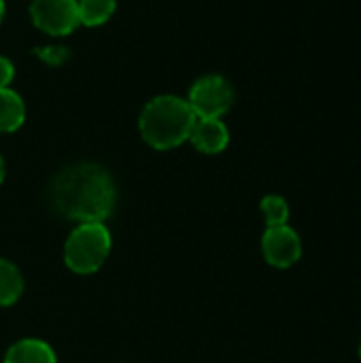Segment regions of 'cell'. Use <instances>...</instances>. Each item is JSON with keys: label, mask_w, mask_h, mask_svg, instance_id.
I'll return each mask as SVG.
<instances>
[{"label": "cell", "mask_w": 361, "mask_h": 363, "mask_svg": "<svg viewBox=\"0 0 361 363\" xmlns=\"http://www.w3.org/2000/svg\"><path fill=\"white\" fill-rule=\"evenodd\" d=\"M187 102L198 119H219L230 111L234 89L221 74H206L191 85Z\"/></svg>", "instance_id": "4"}, {"label": "cell", "mask_w": 361, "mask_h": 363, "mask_svg": "<svg viewBox=\"0 0 361 363\" xmlns=\"http://www.w3.org/2000/svg\"><path fill=\"white\" fill-rule=\"evenodd\" d=\"M189 140L198 151H202L206 155H215L228 147L230 132L221 119H198L189 134Z\"/></svg>", "instance_id": "7"}, {"label": "cell", "mask_w": 361, "mask_h": 363, "mask_svg": "<svg viewBox=\"0 0 361 363\" xmlns=\"http://www.w3.org/2000/svg\"><path fill=\"white\" fill-rule=\"evenodd\" d=\"M262 213H264V219H266V225L268 228H274V225H285L287 219H289V204L285 198L281 196H266L260 204Z\"/></svg>", "instance_id": "12"}, {"label": "cell", "mask_w": 361, "mask_h": 363, "mask_svg": "<svg viewBox=\"0 0 361 363\" xmlns=\"http://www.w3.org/2000/svg\"><path fill=\"white\" fill-rule=\"evenodd\" d=\"M4 160H2V155H0V185H2V181H4Z\"/></svg>", "instance_id": "15"}, {"label": "cell", "mask_w": 361, "mask_h": 363, "mask_svg": "<svg viewBox=\"0 0 361 363\" xmlns=\"http://www.w3.org/2000/svg\"><path fill=\"white\" fill-rule=\"evenodd\" d=\"M113 247V236L104 223H79L66 238L64 264L74 274L98 272Z\"/></svg>", "instance_id": "3"}, {"label": "cell", "mask_w": 361, "mask_h": 363, "mask_svg": "<svg viewBox=\"0 0 361 363\" xmlns=\"http://www.w3.org/2000/svg\"><path fill=\"white\" fill-rule=\"evenodd\" d=\"M262 253L264 259L274 268H289L302 257V240L294 228L274 225L268 228L262 236Z\"/></svg>", "instance_id": "6"}, {"label": "cell", "mask_w": 361, "mask_h": 363, "mask_svg": "<svg viewBox=\"0 0 361 363\" xmlns=\"http://www.w3.org/2000/svg\"><path fill=\"white\" fill-rule=\"evenodd\" d=\"M2 17H4V0H0V21H2Z\"/></svg>", "instance_id": "16"}, {"label": "cell", "mask_w": 361, "mask_h": 363, "mask_svg": "<svg viewBox=\"0 0 361 363\" xmlns=\"http://www.w3.org/2000/svg\"><path fill=\"white\" fill-rule=\"evenodd\" d=\"M360 357H361V345H360Z\"/></svg>", "instance_id": "17"}, {"label": "cell", "mask_w": 361, "mask_h": 363, "mask_svg": "<svg viewBox=\"0 0 361 363\" xmlns=\"http://www.w3.org/2000/svg\"><path fill=\"white\" fill-rule=\"evenodd\" d=\"M79 4V21L81 26H100L104 23L117 6V0H77Z\"/></svg>", "instance_id": "11"}, {"label": "cell", "mask_w": 361, "mask_h": 363, "mask_svg": "<svg viewBox=\"0 0 361 363\" xmlns=\"http://www.w3.org/2000/svg\"><path fill=\"white\" fill-rule=\"evenodd\" d=\"M2 363H57V355L45 340L23 338L9 347Z\"/></svg>", "instance_id": "8"}, {"label": "cell", "mask_w": 361, "mask_h": 363, "mask_svg": "<svg viewBox=\"0 0 361 363\" xmlns=\"http://www.w3.org/2000/svg\"><path fill=\"white\" fill-rule=\"evenodd\" d=\"M196 121L198 117L187 100L179 96H157L145 104L138 130L149 147L168 151L189 140Z\"/></svg>", "instance_id": "2"}, {"label": "cell", "mask_w": 361, "mask_h": 363, "mask_svg": "<svg viewBox=\"0 0 361 363\" xmlns=\"http://www.w3.org/2000/svg\"><path fill=\"white\" fill-rule=\"evenodd\" d=\"M23 294V277L19 268L0 257V306L15 304Z\"/></svg>", "instance_id": "10"}, {"label": "cell", "mask_w": 361, "mask_h": 363, "mask_svg": "<svg viewBox=\"0 0 361 363\" xmlns=\"http://www.w3.org/2000/svg\"><path fill=\"white\" fill-rule=\"evenodd\" d=\"M26 119V106L19 94L9 87L0 89V132H15Z\"/></svg>", "instance_id": "9"}, {"label": "cell", "mask_w": 361, "mask_h": 363, "mask_svg": "<svg viewBox=\"0 0 361 363\" xmlns=\"http://www.w3.org/2000/svg\"><path fill=\"white\" fill-rule=\"evenodd\" d=\"M36 55L49 66H62L70 57V51L66 47H40Z\"/></svg>", "instance_id": "13"}, {"label": "cell", "mask_w": 361, "mask_h": 363, "mask_svg": "<svg viewBox=\"0 0 361 363\" xmlns=\"http://www.w3.org/2000/svg\"><path fill=\"white\" fill-rule=\"evenodd\" d=\"M55 211L77 223H104L115 211L117 187L111 172L98 164L81 162L64 168L51 183Z\"/></svg>", "instance_id": "1"}, {"label": "cell", "mask_w": 361, "mask_h": 363, "mask_svg": "<svg viewBox=\"0 0 361 363\" xmlns=\"http://www.w3.org/2000/svg\"><path fill=\"white\" fill-rule=\"evenodd\" d=\"M13 74H15L13 64H11L6 57L0 55V89H2V87H9V83L13 81Z\"/></svg>", "instance_id": "14"}, {"label": "cell", "mask_w": 361, "mask_h": 363, "mask_svg": "<svg viewBox=\"0 0 361 363\" xmlns=\"http://www.w3.org/2000/svg\"><path fill=\"white\" fill-rule=\"evenodd\" d=\"M30 17L38 30L51 36H66L81 26L77 0H34Z\"/></svg>", "instance_id": "5"}]
</instances>
